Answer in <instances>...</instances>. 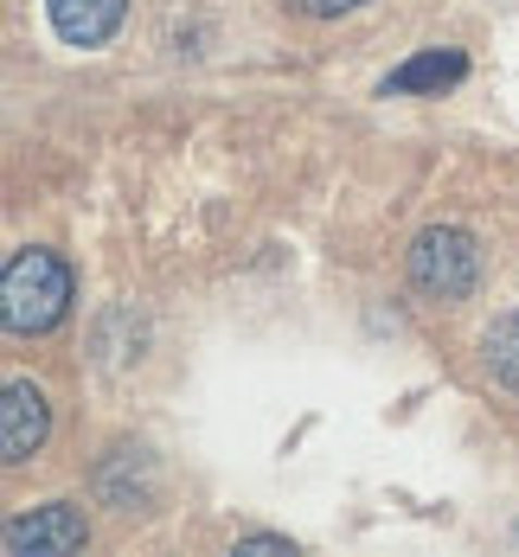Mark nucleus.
Returning a JSON list of instances; mask_svg holds the SVG:
<instances>
[{"instance_id":"obj_7","label":"nucleus","mask_w":519,"mask_h":557,"mask_svg":"<svg viewBox=\"0 0 519 557\" xmlns=\"http://www.w3.org/2000/svg\"><path fill=\"white\" fill-rule=\"evenodd\" d=\"M487 372H494L501 391L519 397V314H501V321L487 327Z\"/></svg>"},{"instance_id":"obj_1","label":"nucleus","mask_w":519,"mask_h":557,"mask_svg":"<svg viewBox=\"0 0 519 557\" xmlns=\"http://www.w3.org/2000/svg\"><path fill=\"white\" fill-rule=\"evenodd\" d=\"M71 308V270L52 250H13L7 276H0V321L7 334H52Z\"/></svg>"},{"instance_id":"obj_4","label":"nucleus","mask_w":519,"mask_h":557,"mask_svg":"<svg viewBox=\"0 0 519 557\" xmlns=\"http://www.w3.org/2000/svg\"><path fill=\"white\" fill-rule=\"evenodd\" d=\"M46 430H52V404H46V391L26 385V379H13L7 397H0V455L20 468V461H33L39 443H46Z\"/></svg>"},{"instance_id":"obj_9","label":"nucleus","mask_w":519,"mask_h":557,"mask_svg":"<svg viewBox=\"0 0 519 557\" xmlns=\"http://www.w3.org/2000/svg\"><path fill=\"white\" fill-rule=\"evenodd\" d=\"M301 13H321V20H334V13H353V7H366V0H295Z\"/></svg>"},{"instance_id":"obj_3","label":"nucleus","mask_w":519,"mask_h":557,"mask_svg":"<svg viewBox=\"0 0 519 557\" xmlns=\"http://www.w3.org/2000/svg\"><path fill=\"white\" fill-rule=\"evenodd\" d=\"M90 545V525H84V512L77 506H39V512H26V519H13L7 525V552L13 557H71Z\"/></svg>"},{"instance_id":"obj_5","label":"nucleus","mask_w":519,"mask_h":557,"mask_svg":"<svg viewBox=\"0 0 519 557\" xmlns=\"http://www.w3.org/2000/svg\"><path fill=\"white\" fill-rule=\"evenodd\" d=\"M46 13H52V33L64 46H103L115 26H122V13H128V0H46Z\"/></svg>"},{"instance_id":"obj_6","label":"nucleus","mask_w":519,"mask_h":557,"mask_svg":"<svg viewBox=\"0 0 519 557\" xmlns=\"http://www.w3.org/2000/svg\"><path fill=\"white\" fill-rule=\"evenodd\" d=\"M461 71H468V58L461 52H423L398 64L392 77H385V97H417V90H443V84H456Z\"/></svg>"},{"instance_id":"obj_2","label":"nucleus","mask_w":519,"mask_h":557,"mask_svg":"<svg viewBox=\"0 0 519 557\" xmlns=\"http://www.w3.org/2000/svg\"><path fill=\"white\" fill-rule=\"evenodd\" d=\"M481 276V250H474V237L456 231V224H436V231H423L417 244H410V288L417 295H430V301H461L468 288Z\"/></svg>"},{"instance_id":"obj_8","label":"nucleus","mask_w":519,"mask_h":557,"mask_svg":"<svg viewBox=\"0 0 519 557\" xmlns=\"http://www.w3.org/2000/svg\"><path fill=\"white\" fill-rule=\"evenodd\" d=\"M237 552H295L283 532H250V539H237Z\"/></svg>"}]
</instances>
